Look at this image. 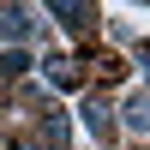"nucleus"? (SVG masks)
Masks as SVG:
<instances>
[{"instance_id":"obj_2","label":"nucleus","mask_w":150,"mask_h":150,"mask_svg":"<svg viewBox=\"0 0 150 150\" xmlns=\"http://www.w3.org/2000/svg\"><path fill=\"white\" fill-rule=\"evenodd\" d=\"M36 30V18L24 6H0V36H30Z\"/></svg>"},{"instance_id":"obj_5","label":"nucleus","mask_w":150,"mask_h":150,"mask_svg":"<svg viewBox=\"0 0 150 150\" xmlns=\"http://www.w3.org/2000/svg\"><path fill=\"white\" fill-rule=\"evenodd\" d=\"M84 120H90V132H96V138H108V126H114V120H108V102H96V96L84 102Z\"/></svg>"},{"instance_id":"obj_4","label":"nucleus","mask_w":150,"mask_h":150,"mask_svg":"<svg viewBox=\"0 0 150 150\" xmlns=\"http://www.w3.org/2000/svg\"><path fill=\"white\" fill-rule=\"evenodd\" d=\"M42 72H48V84H60V90H72V84H78V66H72V60H60V54L48 60Z\"/></svg>"},{"instance_id":"obj_1","label":"nucleus","mask_w":150,"mask_h":150,"mask_svg":"<svg viewBox=\"0 0 150 150\" xmlns=\"http://www.w3.org/2000/svg\"><path fill=\"white\" fill-rule=\"evenodd\" d=\"M48 12H54L66 30H90V18H96V6H78V0H54Z\"/></svg>"},{"instance_id":"obj_8","label":"nucleus","mask_w":150,"mask_h":150,"mask_svg":"<svg viewBox=\"0 0 150 150\" xmlns=\"http://www.w3.org/2000/svg\"><path fill=\"white\" fill-rule=\"evenodd\" d=\"M18 150H42V144H18Z\"/></svg>"},{"instance_id":"obj_3","label":"nucleus","mask_w":150,"mask_h":150,"mask_svg":"<svg viewBox=\"0 0 150 150\" xmlns=\"http://www.w3.org/2000/svg\"><path fill=\"white\" fill-rule=\"evenodd\" d=\"M120 114H126L132 132H150V96H126V108H120Z\"/></svg>"},{"instance_id":"obj_6","label":"nucleus","mask_w":150,"mask_h":150,"mask_svg":"<svg viewBox=\"0 0 150 150\" xmlns=\"http://www.w3.org/2000/svg\"><path fill=\"white\" fill-rule=\"evenodd\" d=\"M42 138H48V150H60V144H66V120L48 114V120H42Z\"/></svg>"},{"instance_id":"obj_7","label":"nucleus","mask_w":150,"mask_h":150,"mask_svg":"<svg viewBox=\"0 0 150 150\" xmlns=\"http://www.w3.org/2000/svg\"><path fill=\"white\" fill-rule=\"evenodd\" d=\"M138 60H144V66H150V42H144V48H138Z\"/></svg>"}]
</instances>
